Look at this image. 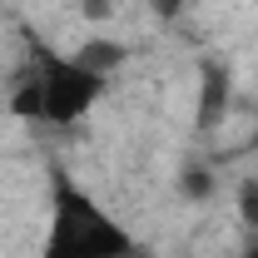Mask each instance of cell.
I'll return each instance as SVG.
<instances>
[{"label": "cell", "mask_w": 258, "mask_h": 258, "mask_svg": "<svg viewBox=\"0 0 258 258\" xmlns=\"http://www.w3.org/2000/svg\"><path fill=\"white\" fill-rule=\"evenodd\" d=\"M139 248L129 224H119L90 189H80L70 174L50 184V224L40 258H129Z\"/></svg>", "instance_id": "obj_1"}, {"label": "cell", "mask_w": 258, "mask_h": 258, "mask_svg": "<svg viewBox=\"0 0 258 258\" xmlns=\"http://www.w3.org/2000/svg\"><path fill=\"white\" fill-rule=\"evenodd\" d=\"M104 85L109 80L95 75V70H85L75 55H45L40 70L20 85V95L10 99V109L20 119H40V124L70 129L104 99Z\"/></svg>", "instance_id": "obj_2"}, {"label": "cell", "mask_w": 258, "mask_h": 258, "mask_svg": "<svg viewBox=\"0 0 258 258\" xmlns=\"http://www.w3.org/2000/svg\"><path fill=\"white\" fill-rule=\"evenodd\" d=\"M75 60L85 64V70H95V75H104V80H114V70L129 60V50L119 40H109V35H90V40L75 50Z\"/></svg>", "instance_id": "obj_3"}, {"label": "cell", "mask_w": 258, "mask_h": 258, "mask_svg": "<svg viewBox=\"0 0 258 258\" xmlns=\"http://www.w3.org/2000/svg\"><path fill=\"white\" fill-rule=\"evenodd\" d=\"M179 194L194 199V204H209V199H214V174H209V169H199V164H189V169L179 174Z\"/></svg>", "instance_id": "obj_4"}, {"label": "cell", "mask_w": 258, "mask_h": 258, "mask_svg": "<svg viewBox=\"0 0 258 258\" xmlns=\"http://www.w3.org/2000/svg\"><path fill=\"white\" fill-rule=\"evenodd\" d=\"M80 10H85V20H109V15H114V0H80Z\"/></svg>", "instance_id": "obj_5"}, {"label": "cell", "mask_w": 258, "mask_h": 258, "mask_svg": "<svg viewBox=\"0 0 258 258\" xmlns=\"http://www.w3.org/2000/svg\"><path fill=\"white\" fill-rule=\"evenodd\" d=\"M238 204H243V219H253V224H258V184H243Z\"/></svg>", "instance_id": "obj_6"}, {"label": "cell", "mask_w": 258, "mask_h": 258, "mask_svg": "<svg viewBox=\"0 0 258 258\" xmlns=\"http://www.w3.org/2000/svg\"><path fill=\"white\" fill-rule=\"evenodd\" d=\"M243 258H258V243H253V248H248V253H243Z\"/></svg>", "instance_id": "obj_7"}, {"label": "cell", "mask_w": 258, "mask_h": 258, "mask_svg": "<svg viewBox=\"0 0 258 258\" xmlns=\"http://www.w3.org/2000/svg\"><path fill=\"white\" fill-rule=\"evenodd\" d=\"M253 144H258V129H253ZM253 184H258V169H253Z\"/></svg>", "instance_id": "obj_8"}]
</instances>
